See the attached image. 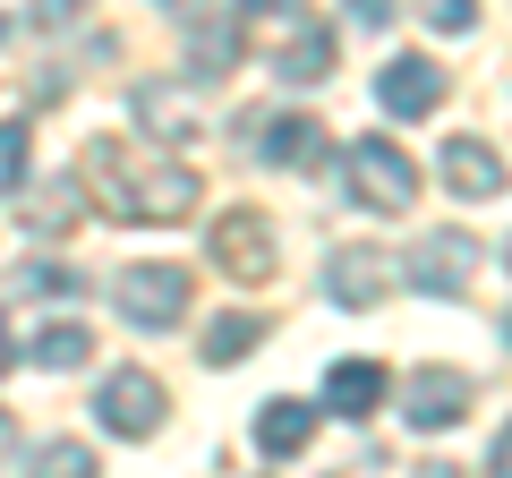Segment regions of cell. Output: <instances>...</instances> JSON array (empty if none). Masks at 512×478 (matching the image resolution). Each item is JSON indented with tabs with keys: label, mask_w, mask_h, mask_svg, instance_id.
I'll use <instances>...</instances> for the list:
<instances>
[{
	"label": "cell",
	"mask_w": 512,
	"mask_h": 478,
	"mask_svg": "<svg viewBox=\"0 0 512 478\" xmlns=\"http://www.w3.org/2000/svg\"><path fill=\"white\" fill-rule=\"evenodd\" d=\"M86 180L103 188V214H120V222H180V214H197V197H205L188 163L137 154V146H120V137L86 146Z\"/></svg>",
	"instance_id": "cell-1"
},
{
	"label": "cell",
	"mask_w": 512,
	"mask_h": 478,
	"mask_svg": "<svg viewBox=\"0 0 512 478\" xmlns=\"http://www.w3.org/2000/svg\"><path fill=\"white\" fill-rule=\"evenodd\" d=\"M342 180H350V205H367V214H410V197H419V171L393 137H359L342 154Z\"/></svg>",
	"instance_id": "cell-2"
},
{
	"label": "cell",
	"mask_w": 512,
	"mask_h": 478,
	"mask_svg": "<svg viewBox=\"0 0 512 478\" xmlns=\"http://www.w3.org/2000/svg\"><path fill=\"white\" fill-rule=\"evenodd\" d=\"M111 308H120L137 333H171L188 316V274H180V265H120Z\"/></svg>",
	"instance_id": "cell-3"
},
{
	"label": "cell",
	"mask_w": 512,
	"mask_h": 478,
	"mask_svg": "<svg viewBox=\"0 0 512 478\" xmlns=\"http://www.w3.org/2000/svg\"><path fill=\"white\" fill-rule=\"evenodd\" d=\"M163 410H171V402H163V385H154L146 368H111L103 393H94V419H103L111 436H128V444L154 436V427H163Z\"/></svg>",
	"instance_id": "cell-4"
},
{
	"label": "cell",
	"mask_w": 512,
	"mask_h": 478,
	"mask_svg": "<svg viewBox=\"0 0 512 478\" xmlns=\"http://www.w3.org/2000/svg\"><path fill=\"white\" fill-rule=\"evenodd\" d=\"M470 274H478V239L470 231H427L410 248V291H427V299H461Z\"/></svg>",
	"instance_id": "cell-5"
},
{
	"label": "cell",
	"mask_w": 512,
	"mask_h": 478,
	"mask_svg": "<svg viewBox=\"0 0 512 478\" xmlns=\"http://www.w3.org/2000/svg\"><path fill=\"white\" fill-rule=\"evenodd\" d=\"M214 274H231V282H265L274 274V222L265 214H214Z\"/></svg>",
	"instance_id": "cell-6"
},
{
	"label": "cell",
	"mask_w": 512,
	"mask_h": 478,
	"mask_svg": "<svg viewBox=\"0 0 512 478\" xmlns=\"http://www.w3.org/2000/svg\"><path fill=\"white\" fill-rule=\"evenodd\" d=\"M436 171H444V188L453 197H470V205H487V197H504V154L487 146V137H444V154H436Z\"/></svg>",
	"instance_id": "cell-7"
},
{
	"label": "cell",
	"mask_w": 512,
	"mask_h": 478,
	"mask_svg": "<svg viewBox=\"0 0 512 478\" xmlns=\"http://www.w3.org/2000/svg\"><path fill=\"white\" fill-rule=\"evenodd\" d=\"M402 419L410 427H461L470 419V376L461 368H419L402 385Z\"/></svg>",
	"instance_id": "cell-8"
},
{
	"label": "cell",
	"mask_w": 512,
	"mask_h": 478,
	"mask_svg": "<svg viewBox=\"0 0 512 478\" xmlns=\"http://www.w3.org/2000/svg\"><path fill=\"white\" fill-rule=\"evenodd\" d=\"M376 103L393 111V120H419V111L444 103V60H393V69L376 77Z\"/></svg>",
	"instance_id": "cell-9"
},
{
	"label": "cell",
	"mask_w": 512,
	"mask_h": 478,
	"mask_svg": "<svg viewBox=\"0 0 512 478\" xmlns=\"http://www.w3.org/2000/svg\"><path fill=\"white\" fill-rule=\"evenodd\" d=\"M265 163H282V171H316L325 163V120H299V111H282V120H265Z\"/></svg>",
	"instance_id": "cell-10"
},
{
	"label": "cell",
	"mask_w": 512,
	"mask_h": 478,
	"mask_svg": "<svg viewBox=\"0 0 512 478\" xmlns=\"http://www.w3.org/2000/svg\"><path fill=\"white\" fill-rule=\"evenodd\" d=\"M316 444V410L308 402H265L256 410V453L265 461H291V453H308Z\"/></svg>",
	"instance_id": "cell-11"
},
{
	"label": "cell",
	"mask_w": 512,
	"mask_h": 478,
	"mask_svg": "<svg viewBox=\"0 0 512 478\" xmlns=\"http://www.w3.org/2000/svg\"><path fill=\"white\" fill-rule=\"evenodd\" d=\"M393 393V376L376 368V359H342V368L325 376V402L342 410V419H376V402Z\"/></svg>",
	"instance_id": "cell-12"
},
{
	"label": "cell",
	"mask_w": 512,
	"mask_h": 478,
	"mask_svg": "<svg viewBox=\"0 0 512 478\" xmlns=\"http://www.w3.org/2000/svg\"><path fill=\"white\" fill-rule=\"evenodd\" d=\"M325 291L342 299V308H376L384 299V257L376 248H342V257L325 265Z\"/></svg>",
	"instance_id": "cell-13"
},
{
	"label": "cell",
	"mask_w": 512,
	"mask_h": 478,
	"mask_svg": "<svg viewBox=\"0 0 512 478\" xmlns=\"http://www.w3.org/2000/svg\"><path fill=\"white\" fill-rule=\"evenodd\" d=\"M274 69L291 77V86H316V77L333 69V35H325V26H291L282 52H274Z\"/></svg>",
	"instance_id": "cell-14"
},
{
	"label": "cell",
	"mask_w": 512,
	"mask_h": 478,
	"mask_svg": "<svg viewBox=\"0 0 512 478\" xmlns=\"http://www.w3.org/2000/svg\"><path fill=\"white\" fill-rule=\"evenodd\" d=\"M137 120H146L163 146H180V137H197V103L188 94H171V86H137Z\"/></svg>",
	"instance_id": "cell-15"
},
{
	"label": "cell",
	"mask_w": 512,
	"mask_h": 478,
	"mask_svg": "<svg viewBox=\"0 0 512 478\" xmlns=\"http://www.w3.org/2000/svg\"><path fill=\"white\" fill-rule=\"evenodd\" d=\"M86 359H94V333L77 325V316H60V325H43V333H35V368L69 376V368H86Z\"/></svg>",
	"instance_id": "cell-16"
},
{
	"label": "cell",
	"mask_w": 512,
	"mask_h": 478,
	"mask_svg": "<svg viewBox=\"0 0 512 478\" xmlns=\"http://www.w3.org/2000/svg\"><path fill=\"white\" fill-rule=\"evenodd\" d=\"M265 342V316H214V325H205V368H231V359H248V350Z\"/></svg>",
	"instance_id": "cell-17"
},
{
	"label": "cell",
	"mask_w": 512,
	"mask_h": 478,
	"mask_svg": "<svg viewBox=\"0 0 512 478\" xmlns=\"http://www.w3.org/2000/svg\"><path fill=\"white\" fill-rule=\"evenodd\" d=\"M77 214H86V205H77L69 180H52V188H43V205H26V222H35V231H69Z\"/></svg>",
	"instance_id": "cell-18"
},
{
	"label": "cell",
	"mask_w": 512,
	"mask_h": 478,
	"mask_svg": "<svg viewBox=\"0 0 512 478\" xmlns=\"http://www.w3.org/2000/svg\"><path fill=\"white\" fill-rule=\"evenodd\" d=\"M410 9H419L436 35H470V26H478V0H410Z\"/></svg>",
	"instance_id": "cell-19"
},
{
	"label": "cell",
	"mask_w": 512,
	"mask_h": 478,
	"mask_svg": "<svg viewBox=\"0 0 512 478\" xmlns=\"http://www.w3.org/2000/svg\"><path fill=\"white\" fill-rule=\"evenodd\" d=\"M35 461H43L52 478H86V470H94V453H86V444H43Z\"/></svg>",
	"instance_id": "cell-20"
},
{
	"label": "cell",
	"mask_w": 512,
	"mask_h": 478,
	"mask_svg": "<svg viewBox=\"0 0 512 478\" xmlns=\"http://www.w3.org/2000/svg\"><path fill=\"white\" fill-rule=\"evenodd\" d=\"M26 180V129H0V197Z\"/></svg>",
	"instance_id": "cell-21"
},
{
	"label": "cell",
	"mask_w": 512,
	"mask_h": 478,
	"mask_svg": "<svg viewBox=\"0 0 512 478\" xmlns=\"http://www.w3.org/2000/svg\"><path fill=\"white\" fill-rule=\"evenodd\" d=\"M26 282H35V291H86V274H77V265H60V257L26 265Z\"/></svg>",
	"instance_id": "cell-22"
},
{
	"label": "cell",
	"mask_w": 512,
	"mask_h": 478,
	"mask_svg": "<svg viewBox=\"0 0 512 478\" xmlns=\"http://www.w3.org/2000/svg\"><path fill=\"white\" fill-rule=\"evenodd\" d=\"M26 453V427H18V410H0V470Z\"/></svg>",
	"instance_id": "cell-23"
},
{
	"label": "cell",
	"mask_w": 512,
	"mask_h": 478,
	"mask_svg": "<svg viewBox=\"0 0 512 478\" xmlns=\"http://www.w3.org/2000/svg\"><path fill=\"white\" fill-rule=\"evenodd\" d=\"M350 18L359 26H393V0H350Z\"/></svg>",
	"instance_id": "cell-24"
},
{
	"label": "cell",
	"mask_w": 512,
	"mask_h": 478,
	"mask_svg": "<svg viewBox=\"0 0 512 478\" xmlns=\"http://www.w3.org/2000/svg\"><path fill=\"white\" fill-rule=\"evenodd\" d=\"M291 0H231V18H282Z\"/></svg>",
	"instance_id": "cell-25"
},
{
	"label": "cell",
	"mask_w": 512,
	"mask_h": 478,
	"mask_svg": "<svg viewBox=\"0 0 512 478\" xmlns=\"http://www.w3.org/2000/svg\"><path fill=\"white\" fill-rule=\"evenodd\" d=\"M18 368V325H9V316H0V376Z\"/></svg>",
	"instance_id": "cell-26"
},
{
	"label": "cell",
	"mask_w": 512,
	"mask_h": 478,
	"mask_svg": "<svg viewBox=\"0 0 512 478\" xmlns=\"http://www.w3.org/2000/svg\"><path fill=\"white\" fill-rule=\"evenodd\" d=\"M86 0H43V26H60V18H77Z\"/></svg>",
	"instance_id": "cell-27"
},
{
	"label": "cell",
	"mask_w": 512,
	"mask_h": 478,
	"mask_svg": "<svg viewBox=\"0 0 512 478\" xmlns=\"http://www.w3.org/2000/svg\"><path fill=\"white\" fill-rule=\"evenodd\" d=\"M495 470H512V427H504V436H495Z\"/></svg>",
	"instance_id": "cell-28"
},
{
	"label": "cell",
	"mask_w": 512,
	"mask_h": 478,
	"mask_svg": "<svg viewBox=\"0 0 512 478\" xmlns=\"http://www.w3.org/2000/svg\"><path fill=\"white\" fill-rule=\"evenodd\" d=\"M504 265H512V239H504Z\"/></svg>",
	"instance_id": "cell-29"
}]
</instances>
